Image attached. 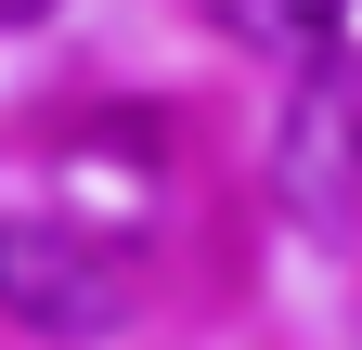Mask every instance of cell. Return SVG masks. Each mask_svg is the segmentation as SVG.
I'll use <instances>...</instances> for the list:
<instances>
[{
    "label": "cell",
    "instance_id": "3",
    "mask_svg": "<svg viewBox=\"0 0 362 350\" xmlns=\"http://www.w3.org/2000/svg\"><path fill=\"white\" fill-rule=\"evenodd\" d=\"M220 39H246V52H310V39H337L349 0H194Z\"/></svg>",
    "mask_w": 362,
    "mask_h": 350
},
{
    "label": "cell",
    "instance_id": "1",
    "mask_svg": "<svg viewBox=\"0 0 362 350\" xmlns=\"http://www.w3.org/2000/svg\"><path fill=\"white\" fill-rule=\"evenodd\" d=\"M272 195H285V221H310V234L362 221V52L349 39H310L298 91L272 117Z\"/></svg>",
    "mask_w": 362,
    "mask_h": 350
},
{
    "label": "cell",
    "instance_id": "4",
    "mask_svg": "<svg viewBox=\"0 0 362 350\" xmlns=\"http://www.w3.org/2000/svg\"><path fill=\"white\" fill-rule=\"evenodd\" d=\"M39 13H52V0H0V26H39Z\"/></svg>",
    "mask_w": 362,
    "mask_h": 350
},
{
    "label": "cell",
    "instance_id": "2",
    "mask_svg": "<svg viewBox=\"0 0 362 350\" xmlns=\"http://www.w3.org/2000/svg\"><path fill=\"white\" fill-rule=\"evenodd\" d=\"M129 312V247L90 234V221H52V208H13L0 221V324L26 337H104Z\"/></svg>",
    "mask_w": 362,
    "mask_h": 350
}]
</instances>
